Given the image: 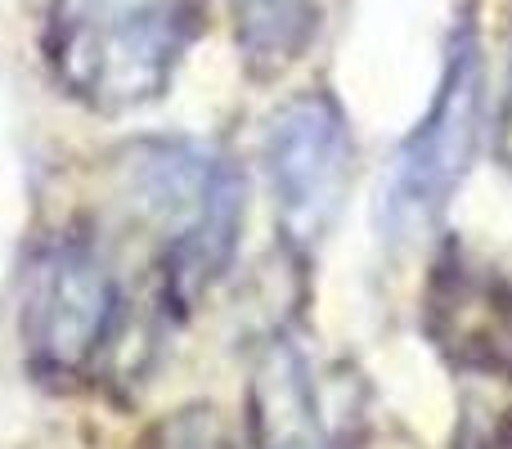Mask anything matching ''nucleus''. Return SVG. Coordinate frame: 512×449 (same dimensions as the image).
<instances>
[{
    "label": "nucleus",
    "mask_w": 512,
    "mask_h": 449,
    "mask_svg": "<svg viewBox=\"0 0 512 449\" xmlns=\"http://www.w3.org/2000/svg\"><path fill=\"white\" fill-rule=\"evenodd\" d=\"M117 279L81 238H54L32 261L23 292V342L41 369L77 373L117 324Z\"/></svg>",
    "instance_id": "423d86ee"
},
{
    "label": "nucleus",
    "mask_w": 512,
    "mask_h": 449,
    "mask_svg": "<svg viewBox=\"0 0 512 449\" xmlns=\"http://www.w3.org/2000/svg\"><path fill=\"white\" fill-rule=\"evenodd\" d=\"M265 180L279 229L297 252H315L342 216L355 176V144L342 108L324 90L292 95L265 122Z\"/></svg>",
    "instance_id": "20e7f679"
},
{
    "label": "nucleus",
    "mask_w": 512,
    "mask_h": 449,
    "mask_svg": "<svg viewBox=\"0 0 512 449\" xmlns=\"http://www.w3.org/2000/svg\"><path fill=\"white\" fill-rule=\"evenodd\" d=\"M198 36V0H54L45 63L72 99L131 113L171 86Z\"/></svg>",
    "instance_id": "f257e3e1"
},
{
    "label": "nucleus",
    "mask_w": 512,
    "mask_h": 449,
    "mask_svg": "<svg viewBox=\"0 0 512 449\" xmlns=\"http://www.w3.org/2000/svg\"><path fill=\"white\" fill-rule=\"evenodd\" d=\"M423 333L432 351L468 378L512 382V274L450 238L423 283Z\"/></svg>",
    "instance_id": "39448f33"
},
{
    "label": "nucleus",
    "mask_w": 512,
    "mask_h": 449,
    "mask_svg": "<svg viewBox=\"0 0 512 449\" xmlns=\"http://www.w3.org/2000/svg\"><path fill=\"white\" fill-rule=\"evenodd\" d=\"M454 449H512V409L472 405L454 432Z\"/></svg>",
    "instance_id": "9d476101"
},
{
    "label": "nucleus",
    "mask_w": 512,
    "mask_h": 449,
    "mask_svg": "<svg viewBox=\"0 0 512 449\" xmlns=\"http://www.w3.org/2000/svg\"><path fill=\"white\" fill-rule=\"evenodd\" d=\"M342 391L297 337H270L252 369L256 449H351V423L360 414Z\"/></svg>",
    "instance_id": "0eeeda50"
},
{
    "label": "nucleus",
    "mask_w": 512,
    "mask_h": 449,
    "mask_svg": "<svg viewBox=\"0 0 512 449\" xmlns=\"http://www.w3.org/2000/svg\"><path fill=\"white\" fill-rule=\"evenodd\" d=\"M230 18L252 77H279L310 45L319 9L315 0H230Z\"/></svg>",
    "instance_id": "6e6552de"
},
{
    "label": "nucleus",
    "mask_w": 512,
    "mask_h": 449,
    "mask_svg": "<svg viewBox=\"0 0 512 449\" xmlns=\"http://www.w3.org/2000/svg\"><path fill=\"white\" fill-rule=\"evenodd\" d=\"M481 113H486V59H481L477 27L463 23L445 54L432 108L418 122V131L400 144L391 176L382 185V238L414 243L445 216L454 189L463 185L472 158H477Z\"/></svg>",
    "instance_id": "7ed1b4c3"
},
{
    "label": "nucleus",
    "mask_w": 512,
    "mask_h": 449,
    "mask_svg": "<svg viewBox=\"0 0 512 449\" xmlns=\"http://www.w3.org/2000/svg\"><path fill=\"white\" fill-rule=\"evenodd\" d=\"M135 212L162 238V283L176 306H194L225 274L239 247L243 176L230 158L185 140L140 144L126 153Z\"/></svg>",
    "instance_id": "f03ea898"
},
{
    "label": "nucleus",
    "mask_w": 512,
    "mask_h": 449,
    "mask_svg": "<svg viewBox=\"0 0 512 449\" xmlns=\"http://www.w3.org/2000/svg\"><path fill=\"white\" fill-rule=\"evenodd\" d=\"M149 449H234V441L225 432L221 414L198 405V409H180L162 427H153Z\"/></svg>",
    "instance_id": "1a4fd4ad"
},
{
    "label": "nucleus",
    "mask_w": 512,
    "mask_h": 449,
    "mask_svg": "<svg viewBox=\"0 0 512 449\" xmlns=\"http://www.w3.org/2000/svg\"><path fill=\"white\" fill-rule=\"evenodd\" d=\"M504 144H508V158H512V108H508V131H504Z\"/></svg>",
    "instance_id": "9b49d317"
}]
</instances>
